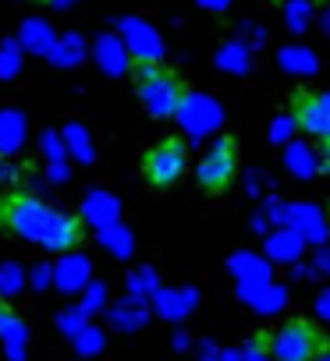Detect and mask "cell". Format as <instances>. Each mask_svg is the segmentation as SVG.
Here are the masks:
<instances>
[{
    "instance_id": "obj_1",
    "label": "cell",
    "mask_w": 330,
    "mask_h": 361,
    "mask_svg": "<svg viewBox=\"0 0 330 361\" xmlns=\"http://www.w3.org/2000/svg\"><path fill=\"white\" fill-rule=\"evenodd\" d=\"M0 220H4L11 231H18L22 238L43 241L47 248H68L82 238L78 220L61 216V213L47 209L36 199H8L4 206H0Z\"/></svg>"
},
{
    "instance_id": "obj_2",
    "label": "cell",
    "mask_w": 330,
    "mask_h": 361,
    "mask_svg": "<svg viewBox=\"0 0 330 361\" xmlns=\"http://www.w3.org/2000/svg\"><path fill=\"white\" fill-rule=\"evenodd\" d=\"M139 96H142V103H146L156 117H167V114L182 110V103H185L182 85L175 82V75L160 71V68H149V64H146L142 75H139Z\"/></svg>"
},
{
    "instance_id": "obj_3",
    "label": "cell",
    "mask_w": 330,
    "mask_h": 361,
    "mask_svg": "<svg viewBox=\"0 0 330 361\" xmlns=\"http://www.w3.org/2000/svg\"><path fill=\"white\" fill-rule=\"evenodd\" d=\"M146 180L153 188H171L175 180L185 173V145L178 138H167V142H160L156 149L146 152Z\"/></svg>"
},
{
    "instance_id": "obj_4",
    "label": "cell",
    "mask_w": 330,
    "mask_h": 361,
    "mask_svg": "<svg viewBox=\"0 0 330 361\" xmlns=\"http://www.w3.org/2000/svg\"><path fill=\"white\" fill-rule=\"evenodd\" d=\"M319 350V336L309 322H288L273 336V354L281 361H312Z\"/></svg>"
},
{
    "instance_id": "obj_5",
    "label": "cell",
    "mask_w": 330,
    "mask_h": 361,
    "mask_svg": "<svg viewBox=\"0 0 330 361\" xmlns=\"http://www.w3.org/2000/svg\"><path fill=\"white\" fill-rule=\"evenodd\" d=\"M231 177H235V145L224 138L199 159V185L210 192H220L231 185Z\"/></svg>"
},
{
    "instance_id": "obj_6",
    "label": "cell",
    "mask_w": 330,
    "mask_h": 361,
    "mask_svg": "<svg viewBox=\"0 0 330 361\" xmlns=\"http://www.w3.org/2000/svg\"><path fill=\"white\" fill-rule=\"evenodd\" d=\"M121 32H124V43H128V50H131L135 57H142L146 64L160 57V50H163V47H160V36H156L149 25H142V22L128 18V22L121 25Z\"/></svg>"
},
{
    "instance_id": "obj_7",
    "label": "cell",
    "mask_w": 330,
    "mask_h": 361,
    "mask_svg": "<svg viewBox=\"0 0 330 361\" xmlns=\"http://www.w3.org/2000/svg\"><path fill=\"white\" fill-rule=\"evenodd\" d=\"M298 121H302L312 135L330 138V92H326V96H305V99L298 103Z\"/></svg>"
},
{
    "instance_id": "obj_8",
    "label": "cell",
    "mask_w": 330,
    "mask_h": 361,
    "mask_svg": "<svg viewBox=\"0 0 330 361\" xmlns=\"http://www.w3.org/2000/svg\"><path fill=\"white\" fill-rule=\"evenodd\" d=\"M96 57H100V64L107 68V71H124V47L117 43V39H100L96 43Z\"/></svg>"
},
{
    "instance_id": "obj_9",
    "label": "cell",
    "mask_w": 330,
    "mask_h": 361,
    "mask_svg": "<svg viewBox=\"0 0 330 361\" xmlns=\"http://www.w3.org/2000/svg\"><path fill=\"white\" fill-rule=\"evenodd\" d=\"M25 43L33 47V50H54V39H50V29L43 25V22H25Z\"/></svg>"
},
{
    "instance_id": "obj_10",
    "label": "cell",
    "mask_w": 330,
    "mask_h": 361,
    "mask_svg": "<svg viewBox=\"0 0 330 361\" xmlns=\"http://www.w3.org/2000/svg\"><path fill=\"white\" fill-rule=\"evenodd\" d=\"M281 64H284L288 71H302V75L316 68L312 54H309V50H302V47H295V50H284V54H281Z\"/></svg>"
},
{
    "instance_id": "obj_11",
    "label": "cell",
    "mask_w": 330,
    "mask_h": 361,
    "mask_svg": "<svg viewBox=\"0 0 330 361\" xmlns=\"http://www.w3.org/2000/svg\"><path fill=\"white\" fill-rule=\"evenodd\" d=\"M220 64H224L228 71H245V68H249V50H245L242 43H231V47L220 50Z\"/></svg>"
},
{
    "instance_id": "obj_12",
    "label": "cell",
    "mask_w": 330,
    "mask_h": 361,
    "mask_svg": "<svg viewBox=\"0 0 330 361\" xmlns=\"http://www.w3.org/2000/svg\"><path fill=\"white\" fill-rule=\"evenodd\" d=\"M78 54H82V43H78V36H68L64 43H61V54H54L61 64H75L78 61Z\"/></svg>"
},
{
    "instance_id": "obj_13",
    "label": "cell",
    "mask_w": 330,
    "mask_h": 361,
    "mask_svg": "<svg viewBox=\"0 0 330 361\" xmlns=\"http://www.w3.org/2000/svg\"><path fill=\"white\" fill-rule=\"evenodd\" d=\"M305 18H309V4L305 0H295V4L288 8V25L291 29H305Z\"/></svg>"
},
{
    "instance_id": "obj_14",
    "label": "cell",
    "mask_w": 330,
    "mask_h": 361,
    "mask_svg": "<svg viewBox=\"0 0 330 361\" xmlns=\"http://www.w3.org/2000/svg\"><path fill=\"white\" fill-rule=\"evenodd\" d=\"M18 71V50L8 43V47H0V75H15Z\"/></svg>"
},
{
    "instance_id": "obj_15",
    "label": "cell",
    "mask_w": 330,
    "mask_h": 361,
    "mask_svg": "<svg viewBox=\"0 0 330 361\" xmlns=\"http://www.w3.org/2000/svg\"><path fill=\"white\" fill-rule=\"evenodd\" d=\"M203 4H206V8H217V11H220V8H228V0H203Z\"/></svg>"
},
{
    "instance_id": "obj_16",
    "label": "cell",
    "mask_w": 330,
    "mask_h": 361,
    "mask_svg": "<svg viewBox=\"0 0 330 361\" xmlns=\"http://www.w3.org/2000/svg\"><path fill=\"white\" fill-rule=\"evenodd\" d=\"M326 166H330V149H326Z\"/></svg>"
},
{
    "instance_id": "obj_17",
    "label": "cell",
    "mask_w": 330,
    "mask_h": 361,
    "mask_svg": "<svg viewBox=\"0 0 330 361\" xmlns=\"http://www.w3.org/2000/svg\"><path fill=\"white\" fill-rule=\"evenodd\" d=\"M0 319H4V305H0Z\"/></svg>"
}]
</instances>
